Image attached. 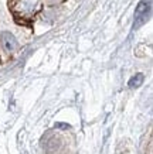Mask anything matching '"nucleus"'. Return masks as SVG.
<instances>
[{"label":"nucleus","instance_id":"nucleus-1","mask_svg":"<svg viewBox=\"0 0 153 154\" xmlns=\"http://www.w3.org/2000/svg\"><path fill=\"white\" fill-rule=\"evenodd\" d=\"M150 10H152V6H150V0H142L136 10H135V20H133V28H139L140 26H143L146 21L149 20V16H150Z\"/></svg>","mask_w":153,"mask_h":154},{"label":"nucleus","instance_id":"nucleus-2","mask_svg":"<svg viewBox=\"0 0 153 154\" xmlns=\"http://www.w3.org/2000/svg\"><path fill=\"white\" fill-rule=\"evenodd\" d=\"M2 42H3V47H5L7 51H14L16 47H17L16 38H14L13 34H10V33H3L2 34Z\"/></svg>","mask_w":153,"mask_h":154},{"label":"nucleus","instance_id":"nucleus-3","mask_svg":"<svg viewBox=\"0 0 153 154\" xmlns=\"http://www.w3.org/2000/svg\"><path fill=\"white\" fill-rule=\"evenodd\" d=\"M143 75L142 74H136L135 76H132L129 81V88H138V86H140V85L143 84Z\"/></svg>","mask_w":153,"mask_h":154},{"label":"nucleus","instance_id":"nucleus-4","mask_svg":"<svg viewBox=\"0 0 153 154\" xmlns=\"http://www.w3.org/2000/svg\"><path fill=\"white\" fill-rule=\"evenodd\" d=\"M70 125L67 123H56V129H70Z\"/></svg>","mask_w":153,"mask_h":154}]
</instances>
